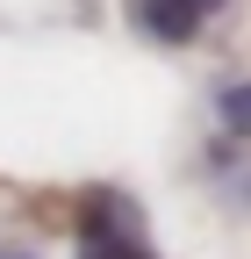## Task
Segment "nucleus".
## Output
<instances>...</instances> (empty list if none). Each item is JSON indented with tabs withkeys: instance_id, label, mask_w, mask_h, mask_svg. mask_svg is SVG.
I'll return each mask as SVG.
<instances>
[{
	"instance_id": "7ed1b4c3",
	"label": "nucleus",
	"mask_w": 251,
	"mask_h": 259,
	"mask_svg": "<svg viewBox=\"0 0 251 259\" xmlns=\"http://www.w3.org/2000/svg\"><path fill=\"white\" fill-rule=\"evenodd\" d=\"M0 259H29V252H0Z\"/></svg>"
},
{
	"instance_id": "f03ea898",
	"label": "nucleus",
	"mask_w": 251,
	"mask_h": 259,
	"mask_svg": "<svg viewBox=\"0 0 251 259\" xmlns=\"http://www.w3.org/2000/svg\"><path fill=\"white\" fill-rule=\"evenodd\" d=\"M215 130H223V144H251V72L215 87Z\"/></svg>"
},
{
	"instance_id": "f257e3e1",
	"label": "nucleus",
	"mask_w": 251,
	"mask_h": 259,
	"mask_svg": "<svg viewBox=\"0 0 251 259\" xmlns=\"http://www.w3.org/2000/svg\"><path fill=\"white\" fill-rule=\"evenodd\" d=\"M230 0H130V29L144 44H165V51H186V44H201L215 15H223Z\"/></svg>"
}]
</instances>
